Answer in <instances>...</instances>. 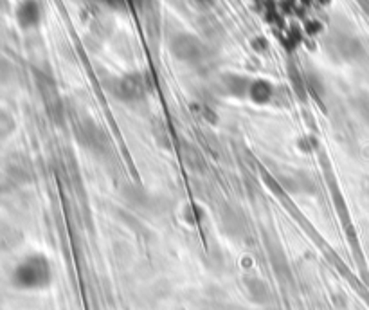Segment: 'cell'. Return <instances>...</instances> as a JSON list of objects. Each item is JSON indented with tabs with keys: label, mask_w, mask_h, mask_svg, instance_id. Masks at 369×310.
I'll list each match as a JSON object with an SVG mask.
<instances>
[{
	"label": "cell",
	"mask_w": 369,
	"mask_h": 310,
	"mask_svg": "<svg viewBox=\"0 0 369 310\" xmlns=\"http://www.w3.org/2000/svg\"><path fill=\"white\" fill-rule=\"evenodd\" d=\"M42 18V9L37 0H24L16 9V20L24 29H31L38 25Z\"/></svg>",
	"instance_id": "cell-3"
},
{
	"label": "cell",
	"mask_w": 369,
	"mask_h": 310,
	"mask_svg": "<svg viewBox=\"0 0 369 310\" xmlns=\"http://www.w3.org/2000/svg\"><path fill=\"white\" fill-rule=\"evenodd\" d=\"M146 90H148V81L143 74H130V76L121 78L117 83V94L123 100H140L146 94Z\"/></svg>",
	"instance_id": "cell-1"
},
{
	"label": "cell",
	"mask_w": 369,
	"mask_h": 310,
	"mask_svg": "<svg viewBox=\"0 0 369 310\" xmlns=\"http://www.w3.org/2000/svg\"><path fill=\"white\" fill-rule=\"evenodd\" d=\"M272 85L269 81H253L249 85V96L253 97L256 103H267L269 100H272Z\"/></svg>",
	"instance_id": "cell-4"
},
{
	"label": "cell",
	"mask_w": 369,
	"mask_h": 310,
	"mask_svg": "<svg viewBox=\"0 0 369 310\" xmlns=\"http://www.w3.org/2000/svg\"><path fill=\"white\" fill-rule=\"evenodd\" d=\"M103 2H107V4H112V6H119V4H123L125 0H103Z\"/></svg>",
	"instance_id": "cell-5"
},
{
	"label": "cell",
	"mask_w": 369,
	"mask_h": 310,
	"mask_svg": "<svg viewBox=\"0 0 369 310\" xmlns=\"http://www.w3.org/2000/svg\"><path fill=\"white\" fill-rule=\"evenodd\" d=\"M173 53L186 61H195L202 54V44L191 35H181L173 40Z\"/></svg>",
	"instance_id": "cell-2"
}]
</instances>
